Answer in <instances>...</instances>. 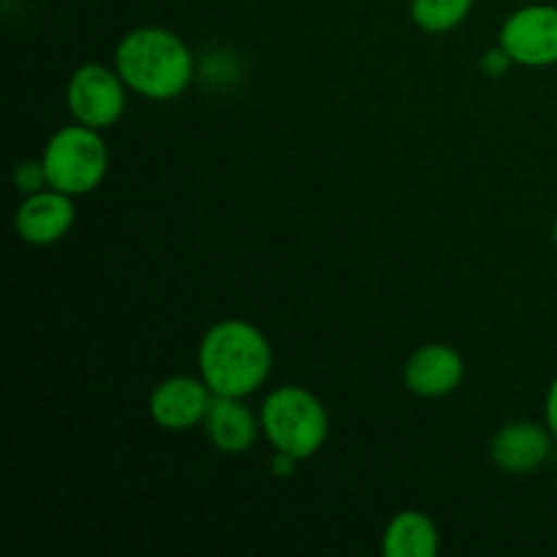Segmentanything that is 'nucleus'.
<instances>
[{
    "label": "nucleus",
    "mask_w": 557,
    "mask_h": 557,
    "mask_svg": "<svg viewBox=\"0 0 557 557\" xmlns=\"http://www.w3.org/2000/svg\"><path fill=\"white\" fill-rule=\"evenodd\" d=\"M272 370V348L264 332L239 319L218 321L199 346V373L212 395L248 397Z\"/></svg>",
    "instance_id": "1"
},
{
    "label": "nucleus",
    "mask_w": 557,
    "mask_h": 557,
    "mask_svg": "<svg viewBox=\"0 0 557 557\" xmlns=\"http://www.w3.org/2000/svg\"><path fill=\"white\" fill-rule=\"evenodd\" d=\"M114 69L131 90L152 101L183 96L194 79L190 49L163 27H136L125 33L114 52Z\"/></svg>",
    "instance_id": "2"
},
{
    "label": "nucleus",
    "mask_w": 557,
    "mask_h": 557,
    "mask_svg": "<svg viewBox=\"0 0 557 557\" xmlns=\"http://www.w3.org/2000/svg\"><path fill=\"white\" fill-rule=\"evenodd\" d=\"M261 430L275 451L308 460L330 435V417L319 397L302 386H281L261 406Z\"/></svg>",
    "instance_id": "3"
},
{
    "label": "nucleus",
    "mask_w": 557,
    "mask_h": 557,
    "mask_svg": "<svg viewBox=\"0 0 557 557\" xmlns=\"http://www.w3.org/2000/svg\"><path fill=\"white\" fill-rule=\"evenodd\" d=\"M44 172L49 188L69 196H85L103 183L109 169V150L96 128L65 125L44 147Z\"/></svg>",
    "instance_id": "4"
},
{
    "label": "nucleus",
    "mask_w": 557,
    "mask_h": 557,
    "mask_svg": "<svg viewBox=\"0 0 557 557\" xmlns=\"http://www.w3.org/2000/svg\"><path fill=\"white\" fill-rule=\"evenodd\" d=\"M125 82L117 69L109 71L101 63H87L71 74L65 87V103L76 123L87 128H112L125 112Z\"/></svg>",
    "instance_id": "5"
},
{
    "label": "nucleus",
    "mask_w": 557,
    "mask_h": 557,
    "mask_svg": "<svg viewBox=\"0 0 557 557\" xmlns=\"http://www.w3.org/2000/svg\"><path fill=\"white\" fill-rule=\"evenodd\" d=\"M500 47L515 63L547 69L557 63V5L536 3L515 11L500 27Z\"/></svg>",
    "instance_id": "6"
},
{
    "label": "nucleus",
    "mask_w": 557,
    "mask_h": 557,
    "mask_svg": "<svg viewBox=\"0 0 557 557\" xmlns=\"http://www.w3.org/2000/svg\"><path fill=\"white\" fill-rule=\"evenodd\" d=\"M212 392L205 379H190V375H172L161 381L150 395V417L158 428L183 430L196 428L205 422L207 408H210Z\"/></svg>",
    "instance_id": "7"
},
{
    "label": "nucleus",
    "mask_w": 557,
    "mask_h": 557,
    "mask_svg": "<svg viewBox=\"0 0 557 557\" xmlns=\"http://www.w3.org/2000/svg\"><path fill=\"white\" fill-rule=\"evenodd\" d=\"M74 196L60 194L54 188L36 190L25 196L14 212V228L25 243L30 245H52L63 239L74 226Z\"/></svg>",
    "instance_id": "8"
},
{
    "label": "nucleus",
    "mask_w": 557,
    "mask_h": 557,
    "mask_svg": "<svg viewBox=\"0 0 557 557\" xmlns=\"http://www.w3.org/2000/svg\"><path fill=\"white\" fill-rule=\"evenodd\" d=\"M462 373H466V364L455 348L444 343H430L408 357L403 379L413 395L444 397L460 386Z\"/></svg>",
    "instance_id": "9"
},
{
    "label": "nucleus",
    "mask_w": 557,
    "mask_h": 557,
    "mask_svg": "<svg viewBox=\"0 0 557 557\" xmlns=\"http://www.w3.org/2000/svg\"><path fill=\"white\" fill-rule=\"evenodd\" d=\"M555 435L536 422H511L490 446V457L506 473H531L553 455Z\"/></svg>",
    "instance_id": "10"
},
{
    "label": "nucleus",
    "mask_w": 557,
    "mask_h": 557,
    "mask_svg": "<svg viewBox=\"0 0 557 557\" xmlns=\"http://www.w3.org/2000/svg\"><path fill=\"white\" fill-rule=\"evenodd\" d=\"M205 430L212 446L223 455H243L259 438V422L253 411L243 403V397L212 395L205 417Z\"/></svg>",
    "instance_id": "11"
},
{
    "label": "nucleus",
    "mask_w": 557,
    "mask_h": 557,
    "mask_svg": "<svg viewBox=\"0 0 557 557\" xmlns=\"http://www.w3.org/2000/svg\"><path fill=\"white\" fill-rule=\"evenodd\" d=\"M441 549L435 522L422 511H400L392 517L381 539V553L386 557H433Z\"/></svg>",
    "instance_id": "12"
},
{
    "label": "nucleus",
    "mask_w": 557,
    "mask_h": 557,
    "mask_svg": "<svg viewBox=\"0 0 557 557\" xmlns=\"http://www.w3.org/2000/svg\"><path fill=\"white\" fill-rule=\"evenodd\" d=\"M473 0H411V16L422 30L446 33L466 22Z\"/></svg>",
    "instance_id": "13"
},
{
    "label": "nucleus",
    "mask_w": 557,
    "mask_h": 557,
    "mask_svg": "<svg viewBox=\"0 0 557 557\" xmlns=\"http://www.w3.org/2000/svg\"><path fill=\"white\" fill-rule=\"evenodd\" d=\"M14 185H16V190L25 196L36 194V190H44V185H47L44 161H20L16 163Z\"/></svg>",
    "instance_id": "14"
},
{
    "label": "nucleus",
    "mask_w": 557,
    "mask_h": 557,
    "mask_svg": "<svg viewBox=\"0 0 557 557\" xmlns=\"http://www.w3.org/2000/svg\"><path fill=\"white\" fill-rule=\"evenodd\" d=\"M511 63H515V60L509 58V52H506L504 47H498V49H490V52L484 54L482 69L487 71V74L500 76V74H506V71H509V65H511Z\"/></svg>",
    "instance_id": "15"
},
{
    "label": "nucleus",
    "mask_w": 557,
    "mask_h": 557,
    "mask_svg": "<svg viewBox=\"0 0 557 557\" xmlns=\"http://www.w3.org/2000/svg\"><path fill=\"white\" fill-rule=\"evenodd\" d=\"M544 417H547L549 433H553L555 441H557V379L553 381V384H549L547 406H544Z\"/></svg>",
    "instance_id": "16"
},
{
    "label": "nucleus",
    "mask_w": 557,
    "mask_h": 557,
    "mask_svg": "<svg viewBox=\"0 0 557 557\" xmlns=\"http://www.w3.org/2000/svg\"><path fill=\"white\" fill-rule=\"evenodd\" d=\"M297 457L294 455H286V451H277L275 457H272V471L277 473V476H292L294 468H297Z\"/></svg>",
    "instance_id": "17"
},
{
    "label": "nucleus",
    "mask_w": 557,
    "mask_h": 557,
    "mask_svg": "<svg viewBox=\"0 0 557 557\" xmlns=\"http://www.w3.org/2000/svg\"><path fill=\"white\" fill-rule=\"evenodd\" d=\"M553 237H555V243H557V218H555V226H553Z\"/></svg>",
    "instance_id": "18"
}]
</instances>
